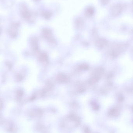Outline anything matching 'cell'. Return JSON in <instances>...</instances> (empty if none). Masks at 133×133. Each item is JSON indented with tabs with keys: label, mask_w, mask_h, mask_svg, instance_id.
<instances>
[{
	"label": "cell",
	"mask_w": 133,
	"mask_h": 133,
	"mask_svg": "<svg viewBox=\"0 0 133 133\" xmlns=\"http://www.w3.org/2000/svg\"><path fill=\"white\" fill-rule=\"evenodd\" d=\"M42 15H43V17H44L45 18H48L52 16V13L50 12H43Z\"/></svg>",
	"instance_id": "4"
},
{
	"label": "cell",
	"mask_w": 133,
	"mask_h": 133,
	"mask_svg": "<svg viewBox=\"0 0 133 133\" xmlns=\"http://www.w3.org/2000/svg\"><path fill=\"white\" fill-rule=\"evenodd\" d=\"M121 6L120 5L115 6L112 9V14L114 16H117L119 15L122 11Z\"/></svg>",
	"instance_id": "2"
},
{
	"label": "cell",
	"mask_w": 133,
	"mask_h": 133,
	"mask_svg": "<svg viewBox=\"0 0 133 133\" xmlns=\"http://www.w3.org/2000/svg\"><path fill=\"white\" fill-rule=\"evenodd\" d=\"M20 14L22 17L28 20H31V19H32L31 18H33V17H36L35 14L30 12L27 7L25 5H22L21 6Z\"/></svg>",
	"instance_id": "1"
},
{
	"label": "cell",
	"mask_w": 133,
	"mask_h": 133,
	"mask_svg": "<svg viewBox=\"0 0 133 133\" xmlns=\"http://www.w3.org/2000/svg\"><path fill=\"white\" fill-rule=\"evenodd\" d=\"M94 13V10L91 7H89L86 10L85 15L87 17H89L92 16Z\"/></svg>",
	"instance_id": "3"
},
{
	"label": "cell",
	"mask_w": 133,
	"mask_h": 133,
	"mask_svg": "<svg viewBox=\"0 0 133 133\" xmlns=\"http://www.w3.org/2000/svg\"><path fill=\"white\" fill-rule=\"evenodd\" d=\"M35 1H39V0H35Z\"/></svg>",
	"instance_id": "5"
}]
</instances>
